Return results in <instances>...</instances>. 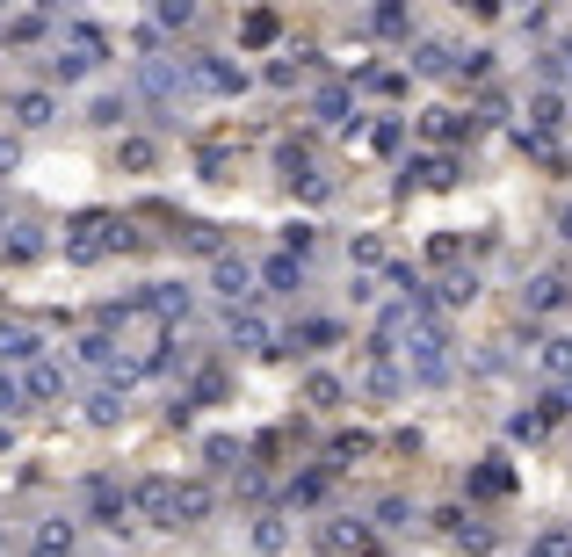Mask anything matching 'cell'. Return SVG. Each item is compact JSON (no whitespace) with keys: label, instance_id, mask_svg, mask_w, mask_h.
Listing matches in <instances>:
<instances>
[{"label":"cell","instance_id":"74e56055","mask_svg":"<svg viewBox=\"0 0 572 557\" xmlns=\"http://www.w3.org/2000/svg\"><path fill=\"white\" fill-rule=\"evenodd\" d=\"M37 254H44V239H37V232H29V225H22V232L8 239V261H37Z\"/></svg>","mask_w":572,"mask_h":557},{"label":"cell","instance_id":"db71d44e","mask_svg":"<svg viewBox=\"0 0 572 557\" xmlns=\"http://www.w3.org/2000/svg\"><path fill=\"white\" fill-rule=\"evenodd\" d=\"M0 225H8V210H0Z\"/></svg>","mask_w":572,"mask_h":557},{"label":"cell","instance_id":"e575fe53","mask_svg":"<svg viewBox=\"0 0 572 557\" xmlns=\"http://www.w3.org/2000/svg\"><path fill=\"white\" fill-rule=\"evenodd\" d=\"M87 123H124V95H95L87 102Z\"/></svg>","mask_w":572,"mask_h":557},{"label":"cell","instance_id":"8d00e7d4","mask_svg":"<svg viewBox=\"0 0 572 557\" xmlns=\"http://www.w3.org/2000/svg\"><path fill=\"white\" fill-rule=\"evenodd\" d=\"M44 37V15H15L8 22V44H37Z\"/></svg>","mask_w":572,"mask_h":557},{"label":"cell","instance_id":"f907efd6","mask_svg":"<svg viewBox=\"0 0 572 557\" xmlns=\"http://www.w3.org/2000/svg\"><path fill=\"white\" fill-rule=\"evenodd\" d=\"M558 239H572V203H558Z\"/></svg>","mask_w":572,"mask_h":557},{"label":"cell","instance_id":"836d02e7","mask_svg":"<svg viewBox=\"0 0 572 557\" xmlns=\"http://www.w3.org/2000/svg\"><path fill=\"white\" fill-rule=\"evenodd\" d=\"M370 145H377V152H399V145H406V123H399V116H384L377 131H370Z\"/></svg>","mask_w":572,"mask_h":557},{"label":"cell","instance_id":"ab89813d","mask_svg":"<svg viewBox=\"0 0 572 557\" xmlns=\"http://www.w3.org/2000/svg\"><path fill=\"white\" fill-rule=\"evenodd\" d=\"M203 456L218 463V471H232V456H239V442H232V435H210V442H203Z\"/></svg>","mask_w":572,"mask_h":557},{"label":"cell","instance_id":"2e32d148","mask_svg":"<svg viewBox=\"0 0 572 557\" xmlns=\"http://www.w3.org/2000/svg\"><path fill=\"white\" fill-rule=\"evenodd\" d=\"M536 362H544L551 384H572V340H565V333H551L544 348H536Z\"/></svg>","mask_w":572,"mask_h":557},{"label":"cell","instance_id":"7c38bea8","mask_svg":"<svg viewBox=\"0 0 572 557\" xmlns=\"http://www.w3.org/2000/svg\"><path fill=\"white\" fill-rule=\"evenodd\" d=\"M15 391L22 398H58V391H66V369H58V362H29Z\"/></svg>","mask_w":572,"mask_h":557},{"label":"cell","instance_id":"ba28073f","mask_svg":"<svg viewBox=\"0 0 572 557\" xmlns=\"http://www.w3.org/2000/svg\"><path fill=\"white\" fill-rule=\"evenodd\" d=\"M406 181H413V189H449V181H457V160H449V152H413Z\"/></svg>","mask_w":572,"mask_h":557},{"label":"cell","instance_id":"ac0fdd59","mask_svg":"<svg viewBox=\"0 0 572 557\" xmlns=\"http://www.w3.org/2000/svg\"><path fill=\"white\" fill-rule=\"evenodd\" d=\"M174 239H182V246H189V254H210V261H218V254H225V232H218V225H203V218H189V225H182V232H174Z\"/></svg>","mask_w":572,"mask_h":557},{"label":"cell","instance_id":"9c48e42d","mask_svg":"<svg viewBox=\"0 0 572 557\" xmlns=\"http://www.w3.org/2000/svg\"><path fill=\"white\" fill-rule=\"evenodd\" d=\"M8 116L22 123V131H44V123L58 116V102H51V87H22V95L8 102Z\"/></svg>","mask_w":572,"mask_h":557},{"label":"cell","instance_id":"f1b7e54d","mask_svg":"<svg viewBox=\"0 0 572 557\" xmlns=\"http://www.w3.org/2000/svg\"><path fill=\"white\" fill-rule=\"evenodd\" d=\"M363 391H370V398H399V369H391V362H370V369H363Z\"/></svg>","mask_w":572,"mask_h":557},{"label":"cell","instance_id":"44dd1931","mask_svg":"<svg viewBox=\"0 0 572 557\" xmlns=\"http://www.w3.org/2000/svg\"><path fill=\"white\" fill-rule=\"evenodd\" d=\"M203 514H210V485H174V521L189 529V521H203Z\"/></svg>","mask_w":572,"mask_h":557},{"label":"cell","instance_id":"7dc6e473","mask_svg":"<svg viewBox=\"0 0 572 557\" xmlns=\"http://www.w3.org/2000/svg\"><path fill=\"white\" fill-rule=\"evenodd\" d=\"M457 543H464V550H493V529H471V521H464V529H457Z\"/></svg>","mask_w":572,"mask_h":557},{"label":"cell","instance_id":"f6af8a7d","mask_svg":"<svg viewBox=\"0 0 572 557\" xmlns=\"http://www.w3.org/2000/svg\"><path fill=\"white\" fill-rule=\"evenodd\" d=\"M160 22H167V29H189V22H196V8H189V0H167Z\"/></svg>","mask_w":572,"mask_h":557},{"label":"cell","instance_id":"d590c367","mask_svg":"<svg viewBox=\"0 0 572 557\" xmlns=\"http://www.w3.org/2000/svg\"><path fill=\"white\" fill-rule=\"evenodd\" d=\"M544 427H551L544 413H515V420H507V435H515V442H536V435H544Z\"/></svg>","mask_w":572,"mask_h":557},{"label":"cell","instance_id":"9a60e30c","mask_svg":"<svg viewBox=\"0 0 572 557\" xmlns=\"http://www.w3.org/2000/svg\"><path fill=\"white\" fill-rule=\"evenodd\" d=\"M565 297H572V283H565V275H536V283L522 290V304H529V312H558Z\"/></svg>","mask_w":572,"mask_h":557},{"label":"cell","instance_id":"b9f144b4","mask_svg":"<svg viewBox=\"0 0 572 557\" xmlns=\"http://www.w3.org/2000/svg\"><path fill=\"white\" fill-rule=\"evenodd\" d=\"M355 268H384V239H370V232L355 239Z\"/></svg>","mask_w":572,"mask_h":557},{"label":"cell","instance_id":"603a6c76","mask_svg":"<svg viewBox=\"0 0 572 557\" xmlns=\"http://www.w3.org/2000/svg\"><path fill=\"white\" fill-rule=\"evenodd\" d=\"M413 73H428V80L457 73V51H449V44H420V51H413Z\"/></svg>","mask_w":572,"mask_h":557},{"label":"cell","instance_id":"8fae6325","mask_svg":"<svg viewBox=\"0 0 572 557\" xmlns=\"http://www.w3.org/2000/svg\"><path fill=\"white\" fill-rule=\"evenodd\" d=\"M138 304H145L153 319H189V290H182V283H153Z\"/></svg>","mask_w":572,"mask_h":557},{"label":"cell","instance_id":"1f68e13d","mask_svg":"<svg viewBox=\"0 0 572 557\" xmlns=\"http://www.w3.org/2000/svg\"><path fill=\"white\" fill-rule=\"evenodd\" d=\"M326 123H348V87H319V102H312Z\"/></svg>","mask_w":572,"mask_h":557},{"label":"cell","instance_id":"cb8c5ba5","mask_svg":"<svg viewBox=\"0 0 572 557\" xmlns=\"http://www.w3.org/2000/svg\"><path fill=\"white\" fill-rule=\"evenodd\" d=\"M420 131H428L435 145H457L464 138V116L457 109H428V116H420Z\"/></svg>","mask_w":572,"mask_h":557},{"label":"cell","instance_id":"8992f818","mask_svg":"<svg viewBox=\"0 0 572 557\" xmlns=\"http://www.w3.org/2000/svg\"><path fill=\"white\" fill-rule=\"evenodd\" d=\"M189 80H196V87H210V95H239V87H247V73H239L232 58H218V51H203L196 66H189Z\"/></svg>","mask_w":572,"mask_h":557},{"label":"cell","instance_id":"5bb4252c","mask_svg":"<svg viewBox=\"0 0 572 557\" xmlns=\"http://www.w3.org/2000/svg\"><path fill=\"white\" fill-rule=\"evenodd\" d=\"M341 398H348V384L334 377V369H312V377H305V406H319V413H334Z\"/></svg>","mask_w":572,"mask_h":557},{"label":"cell","instance_id":"ffe728a7","mask_svg":"<svg viewBox=\"0 0 572 557\" xmlns=\"http://www.w3.org/2000/svg\"><path fill=\"white\" fill-rule=\"evenodd\" d=\"M87 420H95V427H116V420H124V384H102L95 398H87Z\"/></svg>","mask_w":572,"mask_h":557},{"label":"cell","instance_id":"4316f807","mask_svg":"<svg viewBox=\"0 0 572 557\" xmlns=\"http://www.w3.org/2000/svg\"><path fill=\"white\" fill-rule=\"evenodd\" d=\"M507 485H515V471H507V456H486V463L471 471V492H507Z\"/></svg>","mask_w":572,"mask_h":557},{"label":"cell","instance_id":"7a4b0ae2","mask_svg":"<svg viewBox=\"0 0 572 557\" xmlns=\"http://www.w3.org/2000/svg\"><path fill=\"white\" fill-rule=\"evenodd\" d=\"M109 225H116L109 210H87V218H73V225H66V261H80V268L102 261V254H109Z\"/></svg>","mask_w":572,"mask_h":557},{"label":"cell","instance_id":"277c9868","mask_svg":"<svg viewBox=\"0 0 572 557\" xmlns=\"http://www.w3.org/2000/svg\"><path fill=\"white\" fill-rule=\"evenodd\" d=\"M210 290H218V297L232 304V312H239V304H254V297H261V290H254V268L239 261V254H218V261H210Z\"/></svg>","mask_w":572,"mask_h":557},{"label":"cell","instance_id":"e0dca14e","mask_svg":"<svg viewBox=\"0 0 572 557\" xmlns=\"http://www.w3.org/2000/svg\"><path fill=\"white\" fill-rule=\"evenodd\" d=\"M254 283H268V290H283V297H290V290H305V261H290V254H276V261H268V268L254 275Z\"/></svg>","mask_w":572,"mask_h":557},{"label":"cell","instance_id":"7bdbcfd3","mask_svg":"<svg viewBox=\"0 0 572 557\" xmlns=\"http://www.w3.org/2000/svg\"><path fill=\"white\" fill-rule=\"evenodd\" d=\"M457 73H464V80H486V73H493V51H471V58H457Z\"/></svg>","mask_w":572,"mask_h":557},{"label":"cell","instance_id":"bcb514c9","mask_svg":"<svg viewBox=\"0 0 572 557\" xmlns=\"http://www.w3.org/2000/svg\"><path fill=\"white\" fill-rule=\"evenodd\" d=\"M377 529H406V500H384L377 507Z\"/></svg>","mask_w":572,"mask_h":557},{"label":"cell","instance_id":"f5cc1de1","mask_svg":"<svg viewBox=\"0 0 572 557\" xmlns=\"http://www.w3.org/2000/svg\"><path fill=\"white\" fill-rule=\"evenodd\" d=\"M0 550H8V529H0Z\"/></svg>","mask_w":572,"mask_h":557},{"label":"cell","instance_id":"7402d4cb","mask_svg":"<svg viewBox=\"0 0 572 557\" xmlns=\"http://www.w3.org/2000/svg\"><path fill=\"white\" fill-rule=\"evenodd\" d=\"M29 557H73V529H66V521H44L37 543H29Z\"/></svg>","mask_w":572,"mask_h":557},{"label":"cell","instance_id":"681fc988","mask_svg":"<svg viewBox=\"0 0 572 557\" xmlns=\"http://www.w3.org/2000/svg\"><path fill=\"white\" fill-rule=\"evenodd\" d=\"M15 160H22V145H15V138H0V174H15Z\"/></svg>","mask_w":572,"mask_h":557},{"label":"cell","instance_id":"c3c4849f","mask_svg":"<svg viewBox=\"0 0 572 557\" xmlns=\"http://www.w3.org/2000/svg\"><path fill=\"white\" fill-rule=\"evenodd\" d=\"M22 406V391H15V377H0V413H15Z\"/></svg>","mask_w":572,"mask_h":557},{"label":"cell","instance_id":"816d5d0a","mask_svg":"<svg viewBox=\"0 0 572 557\" xmlns=\"http://www.w3.org/2000/svg\"><path fill=\"white\" fill-rule=\"evenodd\" d=\"M551 58H558V66H572V37H565V44H558V51H551Z\"/></svg>","mask_w":572,"mask_h":557},{"label":"cell","instance_id":"60d3db41","mask_svg":"<svg viewBox=\"0 0 572 557\" xmlns=\"http://www.w3.org/2000/svg\"><path fill=\"white\" fill-rule=\"evenodd\" d=\"M239 37H247V44H268V37H276V15H247V22H239Z\"/></svg>","mask_w":572,"mask_h":557},{"label":"cell","instance_id":"d6a6232c","mask_svg":"<svg viewBox=\"0 0 572 557\" xmlns=\"http://www.w3.org/2000/svg\"><path fill=\"white\" fill-rule=\"evenodd\" d=\"M529 557H572V529H544Z\"/></svg>","mask_w":572,"mask_h":557},{"label":"cell","instance_id":"d4e9b609","mask_svg":"<svg viewBox=\"0 0 572 557\" xmlns=\"http://www.w3.org/2000/svg\"><path fill=\"white\" fill-rule=\"evenodd\" d=\"M471 297H478V275H442V283H435L442 312H457V304H471Z\"/></svg>","mask_w":572,"mask_h":557},{"label":"cell","instance_id":"4fadbf2b","mask_svg":"<svg viewBox=\"0 0 572 557\" xmlns=\"http://www.w3.org/2000/svg\"><path fill=\"white\" fill-rule=\"evenodd\" d=\"M232 340L247 355H276V333H268V319H254V312H232Z\"/></svg>","mask_w":572,"mask_h":557},{"label":"cell","instance_id":"3957f363","mask_svg":"<svg viewBox=\"0 0 572 557\" xmlns=\"http://www.w3.org/2000/svg\"><path fill=\"white\" fill-rule=\"evenodd\" d=\"M413 377L420 384H449V333L442 326H420L413 333Z\"/></svg>","mask_w":572,"mask_h":557},{"label":"cell","instance_id":"6da1fadb","mask_svg":"<svg viewBox=\"0 0 572 557\" xmlns=\"http://www.w3.org/2000/svg\"><path fill=\"white\" fill-rule=\"evenodd\" d=\"M102 58H109V37H102V29H95V22H66V51L51 58V73H58V80H80L87 66H102Z\"/></svg>","mask_w":572,"mask_h":557},{"label":"cell","instance_id":"484cf974","mask_svg":"<svg viewBox=\"0 0 572 557\" xmlns=\"http://www.w3.org/2000/svg\"><path fill=\"white\" fill-rule=\"evenodd\" d=\"M87 369H116V340L109 333H80V348H73Z\"/></svg>","mask_w":572,"mask_h":557},{"label":"cell","instance_id":"5b68a950","mask_svg":"<svg viewBox=\"0 0 572 557\" xmlns=\"http://www.w3.org/2000/svg\"><path fill=\"white\" fill-rule=\"evenodd\" d=\"M0 362H15V369L44 362V333H37V326H22V319H0Z\"/></svg>","mask_w":572,"mask_h":557},{"label":"cell","instance_id":"4dcf8cb0","mask_svg":"<svg viewBox=\"0 0 572 557\" xmlns=\"http://www.w3.org/2000/svg\"><path fill=\"white\" fill-rule=\"evenodd\" d=\"M297 340H305V348H334L341 326H334V319H305V326H297Z\"/></svg>","mask_w":572,"mask_h":557},{"label":"cell","instance_id":"83f0119b","mask_svg":"<svg viewBox=\"0 0 572 557\" xmlns=\"http://www.w3.org/2000/svg\"><path fill=\"white\" fill-rule=\"evenodd\" d=\"M283 543H290V529H283L276 514H261V521H254V550H261V557H276Z\"/></svg>","mask_w":572,"mask_h":557},{"label":"cell","instance_id":"f546056e","mask_svg":"<svg viewBox=\"0 0 572 557\" xmlns=\"http://www.w3.org/2000/svg\"><path fill=\"white\" fill-rule=\"evenodd\" d=\"M116 160H124L131 174H145V167L160 160V145H153V138H124V152H116Z\"/></svg>","mask_w":572,"mask_h":557},{"label":"cell","instance_id":"d6986e66","mask_svg":"<svg viewBox=\"0 0 572 557\" xmlns=\"http://www.w3.org/2000/svg\"><path fill=\"white\" fill-rule=\"evenodd\" d=\"M558 123H565V95H536L529 102V138H551Z\"/></svg>","mask_w":572,"mask_h":557},{"label":"cell","instance_id":"ee69618b","mask_svg":"<svg viewBox=\"0 0 572 557\" xmlns=\"http://www.w3.org/2000/svg\"><path fill=\"white\" fill-rule=\"evenodd\" d=\"M297 73H305V58H297V66H290V58H276V66H268V87H297Z\"/></svg>","mask_w":572,"mask_h":557},{"label":"cell","instance_id":"f35d334b","mask_svg":"<svg viewBox=\"0 0 572 557\" xmlns=\"http://www.w3.org/2000/svg\"><path fill=\"white\" fill-rule=\"evenodd\" d=\"M370 29H377V37H406V8H377Z\"/></svg>","mask_w":572,"mask_h":557},{"label":"cell","instance_id":"52a82bcc","mask_svg":"<svg viewBox=\"0 0 572 557\" xmlns=\"http://www.w3.org/2000/svg\"><path fill=\"white\" fill-rule=\"evenodd\" d=\"M138 514L153 521V529H182V521H174V478H145L138 485Z\"/></svg>","mask_w":572,"mask_h":557},{"label":"cell","instance_id":"30bf717a","mask_svg":"<svg viewBox=\"0 0 572 557\" xmlns=\"http://www.w3.org/2000/svg\"><path fill=\"white\" fill-rule=\"evenodd\" d=\"M319 550H326V557H363L370 536L355 529V521H326V529H319Z\"/></svg>","mask_w":572,"mask_h":557}]
</instances>
